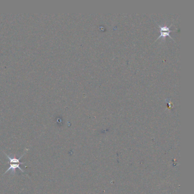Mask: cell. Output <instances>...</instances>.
<instances>
[{
	"label": "cell",
	"instance_id": "2",
	"mask_svg": "<svg viewBox=\"0 0 194 194\" xmlns=\"http://www.w3.org/2000/svg\"><path fill=\"white\" fill-rule=\"evenodd\" d=\"M161 28V35L158 38V39H160V38H162V39H164L167 36H169L170 38H171V39H173L172 37L170 36V33L171 32H174V31H171L170 30V27L171 26V25L170 26V27H167V26H161L160 25H158Z\"/></svg>",
	"mask_w": 194,
	"mask_h": 194
},
{
	"label": "cell",
	"instance_id": "1",
	"mask_svg": "<svg viewBox=\"0 0 194 194\" xmlns=\"http://www.w3.org/2000/svg\"><path fill=\"white\" fill-rule=\"evenodd\" d=\"M3 153L5 154V155L7 157L9 162H8V164H9V167L8 168V169L5 172V173L3 174V175H5V174H6L7 173L9 172L10 170H12V173L14 174L16 172L17 169H18L22 173H25V171L20 167V165L21 164H23L25 163H23V162H20L21 159L22 158V157H23V155L26 154V152H25V153L23 154H22L19 158H16V157H12L10 155H8L7 154H6L5 153L3 152Z\"/></svg>",
	"mask_w": 194,
	"mask_h": 194
}]
</instances>
